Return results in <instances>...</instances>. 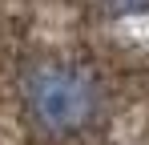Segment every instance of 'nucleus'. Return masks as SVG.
Masks as SVG:
<instances>
[{"label": "nucleus", "instance_id": "f257e3e1", "mask_svg": "<svg viewBox=\"0 0 149 145\" xmlns=\"http://www.w3.org/2000/svg\"><path fill=\"white\" fill-rule=\"evenodd\" d=\"M24 101L32 121L52 137H77L85 133L101 113V89L93 72L69 61L36 65L24 81Z\"/></svg>", "mask_w": 149, "mask_h": 145}]
</instances>
